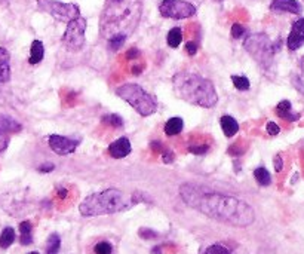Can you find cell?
Returning <instances> with one entry per match:
<instances>
[{
    "label": "cell",
    "mask_w": 304,
    "mask_h": 254,
    "mask_svg": "<svg viewBox=\"0 0 304 254\" xmlns=\"http://www.w3.org/2000/svg\"><path fill=\"white\" fill-rule=\"evenodd\" d=\"M220 125L222 132L225 134V137H235L239 131V124L233 116L225 115L220 119Z\"/></svg>",
    "instance_id": "17"
},
{
    "label": "cell",
    "mask_w": 304,
    "mask_h": 254,
    "mask_svg": "<svg viewBox=\"0 0 304 254\" xmlns=\"http://www.w3.org/2000/svg\"><path fill=\"white\" fill-rule=\"evenodd\" d=\"M14 241H15V230L9 226L5 227L2 233H0V248H3V250L9 248L14 244Z\"/></svg>",
    "instance_id": "21"
},
{
    "label": "cell",
    "mask_w": 304,
    "mask_h": 254,
    "mask_svg": "<svg viewBox=\"0 0 304 254\" xmlns=\"http://www.w3.org/2000/svg\"><path fill=\"white\" fill-rule=\"evenodd\" d=\"M209 150V146L208 144H194V146H190L189 147V152L194 153V155H205L206 152Z\"/></svg>",
    "instance_id": "31"
},
{
    "label": "cell",
    "mask_w": 304,
    "mask_h": 254,
    "mask_svg": "<svg viewBox=\"0 0 304 254\" xmlns=\"http://www.w3.org/2000/svg\"><path fill=\"white\" fill-rule=\"evenodd\" d=\"M37 5L42 11L61 23H70L81 17V8L74 3H64L59 0H37Z\"/></svg>",
    "instance_id": "7"
},
{
    "label": "cell",
    "mask_w": 304,
    "mask_h": 254,
    "mask_svg": "<svg viewBox=\"0 0 304 254\" xmlns=\"http://www.w3.org/2000/svg\"><path fill=\"white\" fill-rule=\"evenodd\" d=\"M197 49H199V45L196 42H187L186 43V51H187L189 55H196Z\"/></svg>",
    "instance_id": "36"
},
{
    "label": "cell",
    "mask_w": 304,
    "mask_h": 254,
    "mask_svg": "<svg viewBox=\"0 0 304 254\" xmlns=\"http://www.w3.org/2000/svg\"><path fill=\"white\" fill-rule=\"evenodd\" d=\"M132 204V196L125 195L119 189H107L86 196L79 205V213L83 217H97L125 211Z\"/></svg>",
    "instance_id": "4"
},
{
    "label": "cell",
    "mask_w": 304,
    "mask_h": 254,
    "mask_svg": "<svg viewBox=\"0 0 304 254\" xmlns=\"http://www.w3.org/2000/svg\"><path fill=\"white\" fill-rule=\"evenodd\" d=\"M20 242L21 245H30L33 242V224L28 220L20 223Z\"/></svg>",
    "instance_id": "19"
},
{
    "label": "cell",
    "mask_w": 304,
    "mask_h": 254,
    "mask_svg": "<svg viewBox=\"0 0 304 254\" xmlns=\"http://www.w3.org/2000/svg\"><path fill=\"white\" fill-rule=\"evenodd\" d=\"M280 42L277 43H272V40L269 39L267 34L264 33H255L251 34L247 40H245V49L248 51V54L257 61V64L263 68V70H269L273 65V57L275 54L279 51Z\"/></svg>",
    "instance_id": "6"
},
{
    "label": "cell",
    "mask_w": 304,
    "mask_h": 254,
    "mask_svg": "<svg viewBox=\"0 0 304 254\" xmlns=\"http://www.w3.org/2000/svg\"><path fill=\"white\" fill-rule=\"evenodd\" d=\"M61 248V238L58 233H51L46 241V254H58Z\"/></svg>",
    "instance_id": "23"
},
{
    "label": "cell",
    "mask_w": 304,
    "mask_h": 254,
    "mask_svg": "<svg viewBox=\"0 0 304 254\" xmlns=\"http://www.w3.org/2000/svg\"><path fill=\"white\" fill-rule=\"evenodd\" d=\"M131 141L128 137H120L109 146V155L114 159H123L131 153Z\"/></svg>",
    "instance_id": "12"
},
{
    "label": "cell",
    "mask_w": 304,
    "mask_h": 254,
    "mask_svg": "<svg viewBox=\"0 0 304 254\" xmlns=\"http://www.w3.org/2000/svg\"><path fill=\"white\" fill-rule=\"evenodd\" d=\"M6 146H8V138L5 137V132L0 131V152L5 150V149H6Z\"/></svg>",
    "instance_id": "39"
},
{
    "label": "cell",
    "mask_w": 304,
    "mask_h": 254,
    "mask_svg": "<svg viewBox=\"0 0 304 254\" xmlns=\"http://www.w3.org/2000/svg\"><path fill=\"white\" fill-rule=\"evenodd\" d=\"M126 36H113V37H110L107 42H109V49L110 51H113V52H116V51H119L123 45H125V42H126Z\"/></svg>",
    "instance_id": "28"
},
{
    "label": "cell",
    "mask_w": 304,
    "mask_h": 254,
    "mask_svg": "<svg viewBox=\"0 0 304 254\" xmlns=\"http://www.w3.org/2000/svg\"><path fill=\"white\" fill-rule=\"evenodd\" d=\"M132 73H134V74H138V73H141V68H139L138 65H135V67L132 68Z\"/></svg>",
    "instance_id": "42"
},
{
    "label": "cell",
    "mask_w": 304,
    "mask_h": 254,
    "mask_svg": "<svg viewBox=\"0 0 304 254\" xmlns=\"http://www.w3.org/2000/svg\"><path fill=\"white\" fill-rule=\"evenodd\" d=\"M151 147H153V150H162L164 149V146H162V143L161 141H153L150 144Z\"/></svg>",
    "instance_id": "40"
},
{
    "label": "cell",
    "mask_w": 304,
    "mask_h": 254,
    "mask_svg": "<svg viewBox=\"0 0 304 254\" xmlns=\"http://www.w3.org/2000/svg\"><path fill=\"white\" fill-rule=\"evenodd\" d=\"M183 128H184V122H183L181 118H171L165 124V134L168 137H174V135L181 134Z\"/></svg>",
    "instance_id": "20"
},
{
    "label": "cell",
    "mask_w": 304,
    "mask_h": 254,
    "mask_svg": "<svg viewBox=\"0 0 304 254\" xmlns=\"http://www.w3.org/2000/svg\"><path fill=\"white\" fill-rule=\"evenodd\" d=\"M159 12L164 18L187 20L196 15V6L184 0H162L159 3Z\"/></svg>",
    "instance_id": "9"
},
{
    "label": "cell",
    "mask_w": 304,
    "mask_h": 254,
    "mask_svg": "<svg viewBox=\"0 0 304 254\" xmlns=\"http://www.w3.org/2000/svg\"><path fill=\"white\" fill-rule=\"evenodd\" d=\"M101 121H103V124H107V125L113 127V128H122L123 127V119L119 115H116V113L104 115L101 118Z\"/></svg>",
    "instance_id": "26"
},
{
    "label": "cell",
    "mask_w": 304,
    "mask_h": 254,
    "mask_svg": "<svg viewBox=\"0 0 304 254\" xmlns=\"http://www.w3.org/2000/svg\"><path fill=\"white\" fill-rule=\"evenodd\" d=\"M172 85L175 94L181 100L193 106L211 109L218 101L214 83L209 79L202 77L200 74L187 73V71L177 73L172 77Z\"/></svg>",
    "instance_id": "3"
},
{
    "label": "cell",
    "mask_w": 304,
    "mask_h": 254,
    "mask_svg": "<svg viewBox=\"0 0 304 254\" xmlns=\"http://www.w3.org/2000/svg\"><path fill=\"white\" fill-rule=\"evenodd\" d=\"M276 115L286 122H295L300 119V113H292V106L288 100H282L276 106Z\"/></svg>",
    "instance_id": "15"
},
{
    "label": "cell",
    "mask_w": 304,
    "mask_h": 254,
    "mask_svg": "<svg viewBox=\"0 0 304 254\" xmlns=\"http://www.w3.org/2000/svg\"><path fill=\"white\" fill-rule=\"evenodd\" d=\"M266 131H267L269 135H277V134L280 132V128H279V125H276V122L270 121V122H267V125H266Z\"/></svg>",
    "instance_id": "32"
},
{
    "label": "cell",
    "mask_w": 304,
    "mask_h": 254,
    "mask_svg": "<svg viewBox=\"0 0 304 254\" xmlns=\"http://www.w3.org/2000/svg\"><path fill=\"white\" fill-rule=\"evenodd\" d=\"M202 254H232V251L227 248L225 245L212 244V245H209L208 248H205Z\"/></svg>",
    "instance_id": "27"
},
{
    "label": "cell",
    "mask_w": 304,
    "mask_h": 254,
    "mask_svg": "<svg viewBox=\"0 0 304 254\" xmlns=\"http://www.w3.org/2000/svg\"><path fill=\"white\" fill-rule=\"evenodd\" d=\"M301 71H303V74H304V57L301 58Z\"/></svg>",
    "instance_id": "43"
},
{
    "label": "cell",
    "mask_w": 304,
    "mask_h": 254,
    "mask_svg": "<svg viewBox=\"0 0 304 254\" xmlns=\"http://www.w3.org/2000/svg\"><path fill=\"white\" fill-rule=\"evenodd\" d=\"M116 95L132 106L141 116H150L158 110L156 98L137 83L120 85L119 88H116Z\"/></svg>",
    "instance_id": "5"
},
{
    "label": "cell",
    "mask_w": 304,
    "mask_h": 254,
    "mask_svg": "<svg viewBox=\"0 0 304 254\" xmlns=\"http://www.w3.org/2000/svg\"><path fill=\"white\" fill-rule=\"evenodd\" d=\"M270 9L276 12H289L294 15H300L303 12V6L297 0H272Z\"/></svg>",
    "instance_id": "13"
},
{
    "label": "cell",
    "mask_w": 304,
    "mask_h": 254,
    "mask_svg": "<svg viewBox=\"0 0 304 254\" xmlns=\"http://www.w3.org/2000/svg\"><path fill=\"white\" fill-rule=\"evenodd\" d=\"M166 42H168L169 48H174V49L178 48L180 43L183 42V32H181V29H180V27L171 29L169 33H168V36H166Z\"/></svg>",
    "instance_id": "22"
},
{
    "label": "cell",
    "mask_w": 304,
    "mask_h": 254,
    "mask_svg": "<svg viewBox=\"0 0 304 254\" xmlns=\"http://www.w3.org/2000/svg\"><path fill=\"white\" fill-rule=\"evenodd\" d=\"M95 254H113V245L107 241H100L94 247Z\"/></svg>",
    "instance_id": "29"
},
{
    "label": "cell",
    "mask_w": 304,
    "mask_h": 254,
    "mask_svg": "<svg viewBox=\"0 0 304 254\" xmlns=\"http://www.w3.org/2000/svg\"><path fill=\"white\" fill-rule=\"evenodd\" d=\"M139 57V51L137 49V48H131L128 52H126V58L128 60H135V58H138Z\"/></svg>",
    "instance_id": "38"
},
{
    "label": "cell",
    "mask_w": 304,
    "mask_h": 254,
    "mask_svg": "<svg viewBox=\"0 0 304 254\" xmlns=\"http://www.w3.org/2000/svg\"><path fill=\"white\" fill-rule=\"evenodd\" d=\"M273 165H275V169H276V173H280L282 169H283V159L280 155H276L275 159H273Z\"/></svg>",
    "instance_id": "35"
},
{
    "label": "cell",
    "mask_w": 304,
    "mask_h": 254,
    "mask_svg": "<svg viewBox=\"0 0 304 254\" xmlns=\"http://www.w3.org/2000/svg\"><path fill=\"white\" fill-rule=\"evenodd\" d=\"M245 33H247V30H245V27H244L242 24L235 23V24L232 26V37H233V39H241V37L245 36Z\"/></svg>",
    "instance_id": "30"
},
{
    "label": "cell",
    "mask_w": 304,
    "mask_h": 254,
    "mask_svg": "<svg viewBox=\"0 0 304 254\" xmlns=\"http://www.w3.org/2000/svg\"><path fill=\"white\" fill-rule=\"evenodd\" d=\"M48 144L51 147V150L59 156H65L73 153L79 146V140H73L70 137H64V135H58V134H52L48 137Z\"/></svg>",
    "instance_id": "10"
},
{
    "label": "cell",
    "mask_w": 304,
    "mask_h": 254,
    "mask_svg": "<svg viewBox=\"0 0 304 254\" xmlns=\"http://www.w3.org/2000/svg\"><path fill=\"white\" fill-rule=\"evenodd\" d=\"M45 57V46L40 40H33L31 42V46H30V58H28V63L31 65L34 64H39Z\"/></svg>",
    "instance_id": "18"
},
{
    "label": "cell",
    "mask_w": 304,
    "mask_h": 254,
    "mask_svg": "<svg viewBox=\"0 0 304 254\" xmlns=\"http://www.w3.org/2000/svg\"><path fill=\"white\" fill-rule=\"evenodd\" d=\"M139 236L141 238H144V239H153V238H156L158 236V233L155 232V230H151V229H141L139 230Z\"/></svg>",
    "instance_id": "33"
},
{
    "label": "cell",
    "mask_w": 304,
    "mask_h": 254,
    "mask_svg": "<svg viewBox=\"0 0 304 254\" xmlns=\"http://www.w3.org/2000/svg\"><path fill=\"white\" fill-rule=\"evenodd\" d=\"M86 20L83 17H78L76 20L67 23V29L62 34V43L70 51H81L86 42Z\"/></svg>",
    "instance_id": "8"
},
{
    "label": "cell",
    "mask_w": 304,
    "mask_h": 254,
    "mask_svg": "<svg viewBox=\"0 0 304 254\" xmlns=\"http://www.w3.org/2000/svg\"><path fill=\"white\" fill-rule=\"evenodd\" d=\"M106 2H113V3H117V2H123V0H106Z\"/></svg>",
    "instance_id": "44"
},
{
    "label": "cell",
    "mask_w": 304,
    "mask_h": 254,
    "mask_svg": "<svg viewBox=\"0 0 304 254\" xmlns=\"http://www.w3.org/2000/svg\"><path fill=\"white\" fill-rule=\"evenodd\" d=\"M254 177H255L257 183L261 185V186H269L272 183V176H270V173L267 171L264 166H260V168L255 169Z\"/></svg>",
    "instance_id": "24"
},
{
    "label": "cell",
    "mask_w": 304,
    "mask_h": 254,
    "mask_svg": "<svg viewBox=\"0 0 304 254\" xmlns=\"http://www.w3.org/2000/svg\"><path fill=\"white\" fill-rule=\"evenodd\" d=\"M11 79V54L6 48H0V83Z\"/></svg>",
    "instance_id": "14"
},
{
    "label": "cell",
    "mask_w": 304,
    "mask_h": 254,
    "mask_svg": "<svg viewBox=\"0 0 304 254\" xmlns=\"http://www.w3.org/2000/svg\"><path fill=\"white\" fill-rule=\"evenodd\" d=\"M54 169H55V165H54V163H43V165L39 166V171H40V173H51V171H54Z\"/></svg>",
    "instance_id": "37"
},
{
    "label": "cell",
    "mask_w": 304,
    "mask_h": 254,
    "mask_svg": "<svg viewBox=\"0 0 304 254\" xmlns=\"http://www.w3.org/2000/svg\"><path fill=\"white\" fill-rule=\"evenodd\" d=\"M162 160L165 163H171L174 160V153L169 149H162Z\"/></svg>",
    "instance_id": "34"
},
{
    "label": "cell",
    "mask_w": 304,
    "mask_h": 254,
    "mask_svg": "<svg viewBox=\"0 0 304 254\" xmlns=\"http://www.w3.org/2000/svg\"><path fill=\"white\" fill-rule=\"evenodd\" d=\"M142 5L139 0L106 2L101 14V36L107 40L113 36H131L141 20Z\"/></svg>",
    "instance_id": "2"
},
{
    "label": "cell",
    "mask_w": 304,
    "mask_h": 254,
    "mask_svg": "<svg viewBox=\"0 0 304 254\" xmlns=\"http://www.w3.org/2000/svg\"><path fill=\"white\" fill-rule=\"evenodd\" d=\"M28 254H40V253H37V251H31V253H28Z\"/></svg>",
    "instance_id": "45"
},
{
    "label": "cell",
    "mask_w": 304,
    "mask_h": 254,
    "mask_svg": "<svg viewBox=\"0 0 304 254\" xmlns=\"http://www.w3.org/2000/svg\"><path fill=\"white\" fill-rule=\"evenodd\" d=\"M232 82L235 85V88L238 91H248L251 88V83L249 79L247 76H241V74H232Z\"/></svg>",
    "instance_id": "25"
},
{
    "label": "cell",
    "mask_w": 304,
    "mask_h": 254,
    "mask_svg": "<svg viewBox=\"0 0 304 254\" xmlns=\"http://www.w3.org/2000/svg\"><path fill=\"white\" fill-rule=\"evenodd\" d=\"M23 129V125L11 116L0 115V131L5 134H15Z\"/></svg>",
    "instance_id": "16"
},
{
    "label": "cell",
    "mask_w": 304,
    "mask_h": 254,
    "mask_svg": "<svg viewBox=\"0 0 304 254\" xmlns=\"http://www.w3.org/2000/svg\"><path fill=\"white\" fill-rule=\"evenodd\" d=\"M67 193H68L67 189H64V188H59V189H58V196H59L61 199H64V198L67 196Z\"/></svg>",
    "instance_id": "41"
},
{
    "label": "cell",
    "mask_w": 304,
    "mask_h": 254,
    "mask_svg": "<svg viewBox=\"0 0 304 254\" xmlns=\"http://www.w3.org/2000/svg\"><path fill=\"white\" fill-rule=\"evenodd\" d=\"M303 45H304V18H300L292 24L291 33L286 39V46L289 51H297Z\"/></svg>",
    "instance_id": "11"
},
{
    "label": "cell",
    "mask_w": 304,
    "mask_h": 254,
    "mask_svg": "<svg viewBox=\"0 0 304 254\" xmlns=\"http://www.w3.org/2000/svg\"><path fill=\"white\" fill-rule=\"evenodd\" d=\"M180 195L190 208L225 224L247 227L255 220L252 207L235 196L212 192L190 183L180 188Z\"/></svg>",
    "instance_id": "1"
}]
</instances>
